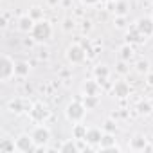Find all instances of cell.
<instances>
[{
  "label": "cell",
  "mask_w": 153,
  "mask_h": 153,
  "mask_svg": "<svg viewBox=\"0 0 153 153\" xmlns=\"http://www.w3.org/2000/svg\"><path fill=\"white\" fill-rule=\"evenodd\" d=\"M31 34H33V38H34L36 42H47V40L52 36V27H51V24H49V22L40 20V22H36V24H34V27H33Z\"/></svg>",
  "instance_id": "6da1fadb"
},
{
  "label": "cell",
  "mask_w": 153,
  "mask_h": 153,
  "mask_svg": "<svg viewBox=\"0 0 153 153\" xmlns=\"http://www.w3.org/2000/svg\"><path fill=\"white\" fill-rule=\"evenodd\" d=\"M85 112H87V106L85 105H81V103H70L68 106H67V117H68V121H72V123H79L83 117H85Z\"/></svg>",
  "instance_id": "7a4b0ae2"
},
{
  "label": "cell",
  "mask_w": 153,
  "mask_h": 153,
  "mask_svg": "<svg viewBox=\"0 0 153 153\" xmlns=\"http://www.w3.org/2000/svg\"><path fill=\"white\" fill-rule=\"evenodd\" d=\"M16 74V65L15 61L9 58V56H4L2 58V63H0V79L2 81H7L11 76Z\"/></svg>",
  "instance_id": "3957f363"
},
{
  "label": "cell",
  "mask_w": 153,
  "mask_h": 153,
  "mask_svg": "<svg viewBox=\"0 0 153 153\" xmlns=\"http://www.w3.org/2000/svg\"><path fill=\"white\" fill-rule=\"evenodd\" d=\"M16 149L18 151H24V153H29V151H36V142L33 137L29 135H20L16 139Z\"/></svg>",
  "instance_id": "277c9868"
},
{
  "label": "cell",
  "mask_w": 153,
  "mask_h": 153,
  "mask_svg": "<svg viewBox=\"0 0 153 153\" xmlns=\"http://www.w3.org/2000/svg\"><path fill=\"white\" fill-rule=\"evenodd\" d=\"M31 137L34 139L36 146H45V144L49 142V139H51V131H49L45 126H38V128L31 133Z\"/></svg>",
  "instance_id": "5b68a950"
},
{
  "label": "cell",
  "mask_w": 153,
  "mask_h": 153,
  "mask_svg": "<svg viewBox=\"0 0 153 153\" xmlns=\"http://www.w3.org/2000/svg\"><path fill=\"white\" fill-rule=\"evenodd\" d=\"M31 112V117L36 121V123H42V121H45L47 117H49V110H47V106L43 105V103H36L34 106H33V110H29Z\"/></svg>",
  "instance_id": "8992f818"
},
{
  "label": "cell",
  "mask_w": 153,
  "mask_h": 153,
  "mask_svg": "<svg viewBox=\"0 0 153 153\" xmlns=\"http://www.w3.org/2000/svg\"><path fill=\"white\" fill-rule=\"evenodd\" d=\"M85 49L83 47H79V45H72L70 49H68V52H67V58L72 61V63H81V61H85Z\"/></svg>",
  "instance_id": "52a82bcc"
},
{
  "label": "cell",
  "mask_w": 153,
  "mask_h": 153,
  "mask_svg": "<svg viewBox=\"0 0 153 153\" xmlns=\"http://www.w3.org/2000/svg\"><path fill=\"white\" fill-rule=\"evenodd\" d=\"M144 38H148V36H151L153 34V18H140L139 22H137V27H135Z\"/></svg>",
  "instance_id": "ba28073f"
},
{
  "label": "cell",
  "mask_w": 153,
  "mask_h": 153,
  "mask_svg": "<svg viewBox=\"0 0 153 153\" xmlns=\"http://www.w3.org/2000/svg\"><path fill=\"white\" fill-rule=\"evenodd\" d=\"M130 94V87H128V83H124V81H117L115 85H114V96H117V97H126Z\"/></svg>",
  "instance_id": "9c48e42d"
},
{
  "label": "cell",
  "mask_w": 153,
  "mask_h": 153,
  "mask_svg": "<svg viewBox=\"0 0 153 153\" xmlns=\"http://www.w3.org/2000/svg\"><path fill=\"white\" fill-rule=\"evenodd\" d=\"M18 27H20V31H24V33L33 31V27H34V18H33V16H22L20 22H18Z\"/></svg>",
  "instance_id": "30bf717a"
},
{
  "label": "cell",
  "mask_w": 153,
  "mask_h": 153,
  "mask_svg": "<svg viewBox=\"0 0 153 153\" xmlns=\"http://www.w3.org/2000/svg\"><path fill=\"white\" fill-rule=\"evenodd\" d=\"M85 139H87L90 144H97V142H101V139H103V135H101V130H88Z\"/></svg>",
  "instance_id": "8fae6325"
},
{
  "label": "cell",
  "mask_w": 153,
  "mask_h": 153,
  "mask_svg": "<svg viewBox=\"0 0 153 153\" xmlns=\"http://www.w3.org/2000/svg\"><path fill=\"white\" fill-rule=\"evenodd\" d=\"M87 126H83V124H76L74 126V137L78 139V140H81V139H85L87 137Z\"/></svg>",
  "instance_id": "7c38bea8"
},
{
  "label": "cell",
  "mask_w": 153,
  "mask_h": 153,
  "mask_svg": "<svg viewBox=\"0 0 153 153\" xmlns=\"http://www.w3.org/2000/svg\"><path fill=\"white\" fill-rule=\"evenodd\" d=\"M142 38H144V36H142V34H140L137 29H133L131 33H128V34H126V40H128V43H139V42H142Z\"/></svg>",
  "instance_id": "4fadbf2b"
},
{
  "label": "cell",
  "mask_w": 153,
  "mask_h": 153,
  "mask_svg": "<svg viewBox=\"0 0 153 153\" xmlns=\"http://www.w3.org/2000/svg\"><path fill=\"white\" fill-rule=\"evenodd\" d=\"M97 103H99L97 96H90V94H87V96H85V99H83V105L87 106V110H90V108L97 106Z\"/></svg>",
  "instance_id": "5bb4252c"
},
{
  "label": "cell",
  "mask_w": 153,
  "mask_h": 153,
  "mask_svg": "<svg viewBox=\"0 0 153 153\" xmlns=\"http://www.w3.org/2000/svg\"><path fill=\"white\" fill-rule=\"evenodd\" d=\"M16 149V142H11L7 139L2 140V144H0V151L2 153H9V151H15Z\"/></svg>",
  "instance_id": "9a60e30c"
},
{
  "label": "cell",
  "mask_w": 153,
  "mask_h": 153,
  "mask_svg": "<svg viewBox=\"0 0 153 153\" xmlns=\"http://www.w3.org/2000/svg\"><path fill=\"white\" fill-rule=\"evenodd\" d=\"M97 83L99 81H87L85 83V94H90V96H96L97 94Z\"/></svg>",
  "instance_id": "2e32d148"
},
{
  "label": "cell",
  "mask_w": 153,
  "mask_h": 153,
  "mask_svg": "<svg viewBox=\"0 0 153 153\" xmlns=\"http://www.w3.org/2000/svg\"><path fill=\"white\" fill-rule=\"evenodd\" d=\"M78 149H79V148L76 146V144H74L72 140H67V142H65V144H63V146L59 148V151H61V153H68V151L76 153V151H78Z\"/></svg>",
  "instance_id": "e0dca14e"
},
{
  "label": "cell",
  "mask_w": 153,
  "mask_h": 153,
  "mask_svg": "<svg viewBox=\"0 0 153 153\" xmlns=\"http://www.w3.org/2000/svg\"><path fill=\"white\" fill-rule=\"evenodd\" d=\"M146 148V139L142 137H135L131 140V149H144Z\"/></svg>",
  "instance_id": "ac0fdd59"
},
{
  "label": "cell",
  "mask_w": 153,
  "mask_h": 153,
  "mask_svg": "<svg viewBox=\"0 0 153 153\" xmlns=\"http://www.w3.org/2000/svg\"><path fill=\"white\" fill-rule=\"evenodd\" d=\"M112 144H114V137H112V135H105V137L101 139V149H103V151H106Z\"/></svg>",
  "instance_id": "d6986e66"
},
{
  "label": "cell",
  "mask_w": 153,
  "mask_h": 153,
  "mask_svg": "<svg viewBox=\"0 0 153 153\" xmlns=\"http://www.w3.org/2000/svg\"><path fill=\"white\" fill-rule=\"evenodd\" d=\"M94 74L97 76V79H106V76H108V68L106 67H96V70H94Z\"/></svg>",
  "instance_id": "ffe728a7"
},
{
  "label": "cell",
  "mask_w": 153,
  "mask_h": 153,
  "mask_svg": "<svg viewBox=\"0 0 153 153\" xmlns=\"http://www.w3.org/2000/svg\"><path fill=\"white\" fill-rule=\"evenodd\" d=\"M131 54H133V51H131V47H130V45H124V47L121 49V59L128 61V59L131 58Z\"/></svg>",
  "instance_id": "44dd1931"
},
{
  "label": "cell",
  "mask_w": 153,
  "mask_h": 153,
  "mask_svg": "<svg viewBox=\"0 0 153 153\" xmlns=\"http://www.w3.org/2000/svg\"><path fill=\"white\" fill-rule=\"evenodd\" d=\"M27 72H29V65L27 63H18L16 65V74L18 76H25Z\"/></svg>",
  "instance_id": "7402d4cb"
},
{
  "label": "cell",
  "mask_w": 153,
  "mask_h": 153,
  "mask_svg": "<svg viewBox=\"0 0 153 153\" xmlns=\"http://www.w3.org/2000/svg\"><path fill=\"white\" fill-rule=\"evenodd\" d=\"M137 108H139L140 114H149V112H151V105H149V103H139Z\"/></svg>",
  "instance_id": "603a6c76"
},
{
  "label": "cell",
  "mask_w": 153,
  "mask_h": 153,
  "mask_svg": "<svg viewBox=\"0 0 153 153\" xmlns=\"http://www.w3.org/2000/svg\"><path fill=\"white\" fill-rule=\"evenodd\" d=\"M115 13H117L119 16H123V15L126 13V2H119V4L115 6Z\"/></svg>",
  "instance_id": "cb8c5ba5"
},
{
  "label": "cell",
  "mask_w": 153,
  "mask_h": 153,
  "mask_svg": "<svg viewBox=\"0 0 153 153\" xmlns=\"http://www.w3.org/2000/svg\"><path fill=\"white\" fill-rule=\"evenodd\" d=\"M137 70L139 72H148V61H139L137 63Z\"/></svg>",
  "instance_id": "d4e9b609"
},
{
  "label": "cell",
  "mask_w": 153,
  "mask_h": 153,
  "mask_svg": "<svg viewBox=\"0 0 153 153\" xmlns=\"http://www.w3.org/2000/svg\"><path fill=\"white\" fill-rule=\"evenodd\" d=\"M11 110L13 112H22V103L20 101H13L11 103Z\"/></svg>",
  "instance_id": "484cf974"
},
{
  "label": "cell",
  "mask_w": 153,
  "mask_h": 153,
  "mask_svg": "<svg viewBox=\"0 0 153 153\" xmlns=\"http://www.w3.org/2000/svg\"><path fill=\"white\" fill-rule=\"evenodd\" d=\"M117 70H119L121 74H126V72H128V67H126V63H124V59H123V61H121V63L117 65Z\"/></svg>",
  "instance_id": "4316f807"
},
{
  "label": "cell",
  "mask_w": 153,
  "mask_h": 153,
  "mask_svg": "<svg viewBox=\"0 0 153 153\" xmlns=\"http://www.w3.org/2000/svg\"><path fill=\"white\" fill-rule=\"evenodd\" d=\"M105 130L112 133V131H115V124H114L112 121H106V123H105Z\"/></svg>",
  "instance_id": "83f0119b"
},
{
  "label": "cell",
  "mask_w": 153,
  "mask_h": 153,
  "mask_svg": "<svg viewBox=\"0 0 153 153\" xmlns=\"http://www.w3.org/2000/svg\"><path fill=\"white\" fill-rule=\"evenodd\" d=\"M29 16H33V18H38V16H40V7H33V13H31Z\"/></svg>",
  "instance_id": "f1b7e54d"
},
{
  "label": "cell",
  "mask_w": 153,
  "mask_h": 153,
  "mask_svg": "<svg viewBox=\"0 0 153 153\" xmlns=\"http://www.w3.org/2000/svg\"><path fill=\"white\" fill-rule=\"evenodd\" d=\"M81 2H83V4H88V6H90V4H97L99 0H81Z\"/></svg>",
  "instance_id": "f546056e"
},
{
  "label": "cell",
  "mask_w": 153,
  "mask_h": 153,
  "mask_svg": "<svg viewBox=\"0 0 153 153\" xmlns=\"http://www.w3.org/2000/svg\"><path fill=\"white\" fill-rule=\"evenodd\" d=\"M115 24H117V27H124V20H123V18H119Z\"/></svg>",
  "instance_id": "4dcf8cb0"
}]
</instances>
